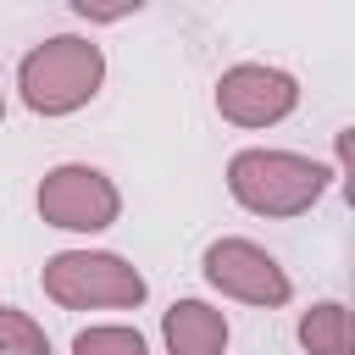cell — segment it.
<instances>
[{
    "label": "cell",
    "instance_id": "1",
    "mask_svg": "<svg viewBox=\"0 0 355 355\" xmlns=\"http://www.w3.org/2000/svg\"><path fill=\"white\" fill-rule=\"evenodd\" d=\"M333 189V172L316 161V155H300V150H266V144H250L227 161V194L233 205H244L250 216H305L322 194Z\"/></svg>",
    "mask_w": 355,
    "mask_h": 355
},
{
    "label": "cell",
    "instance_id": "2",
    "mask_svg": "<svg viewBox=\"0 0 355 355\" xmlns=\"http://www.w3.org/2000/svg\"><path fill=\"white\" fill-rule=\"evenodd\" d=\"M105 83V50L83 33H50L17 61V94L33 116H72Z\"/></svg>",
    "mask_w": 355,
    "mask_h": 355
},
{
    "label": "cell",
    "instance_id": "3",
    "mask_svg": "<svg viewBox=\"0 0 355 355\" xmlns=\"http://www.w3.org/2000/svg\"><path fill=\"white\" fill-rule=\"evenodd\" d=\"M44 300L61 311H133L144 305V272L116 250H55L39 272Z\"/></svg>",
    "mask_w": 355,
    "mask_h": 355
},
{
    "label": "cell",
    "instance_id": "4",
    "mask_svg": "<svg viewBox=\"0 0 355 355\" xmlns=\"http://www.w3.org/2000/svg\"><path fill=\"white\" fill-rule=\"evenodd\" d=\"M33 205H39V222L44 227H61V233H105L122 216V189L100 166H89V161H61V166H50L39 178Z\"/></svg>",
    "mask_w": 355,
    "mask_h": 355
},
{
    "label": "cell",
    "instance_id": "5",
    "mask_svg": "<svg viewBox=\"0 0 355 355\" xmlns=\"http://www.w3.org/2000/svg\"><path fill=\"white\" fill-rule=\"evenodd\" d=\"M200 272L216 294L239 300V305H261V311H277L294 300V277L277 266L272 250H261L255 239H211L205 255H200Z\"/></svg>",
    "mask_w": 355,
    "mask_h": 355
},
{
    "label": "cell",
    "instance_id": "6",
    "mask_svg": "<svg viewBox=\"0 0 355 355\" xmlns=\"http://www.w3.org/2000/svg\"><path fill=\"white\" fill-rule=\"evenodd\" d=\"M216 116L233 128H277L300 105V78L272 61H239L216 78Z\"/></svg>",
    "mask_w": 355,
    "mask_h": 355
},
{
    "label": "cell",
    "instance_id": "7",
    "mask_svg": "<svg viewBox=\"0 0 355 355\" xmlns=\"http://www.w3.org/2000/svg\"><path fill=\"white\" fill-rule=\"evenodd\" d=\"M227 316L211 300H172L161 316V344L166 355H222L227 349Z\"/></svg>",
    "mask_w": 355,
    "mask_h": 355
},
{
    "label": "cell",
    "instance_id": "8",
    "mask_svg": "<svg viewBox=\"0 0 355 355\" xmlns=\"http://www.w3.org/2000/svg\"><path fill=\"white\" fill-rule=\"evenodd\" d=\"M300 349L305 355H355V305L344 300H322L300 316Z\"/></svg>",
    "mask_w": 355,
    "mask_h": 355
},
{
    "label": "cell",
    "instance_id": "9",
    "mask_svg": "<svg viewBox=\"0 0 355 355\" xmlns=\"http://www.w3.org/2000/svg\"><path fill=\"white\" fill-rule=\"evenodd\" d=\"M72 355H150V344L128 322H94L72 338Z\"/></svg>",
    "mask_w": 355,
    "mask_h": 355
},
{
    "label": "cell",
    "instance_id": "10",
    "mask_svg": "<svg viewBox=\"0 0 355 355\" xmlns=\"http://www.w3.org/2000/svg\"><path fill=\"white\" fill-rule=\"evenodd\" d=\"M0 355H50L44 322H33L17 305H0Z\"/></svg>",
    "mask_w": 355,
    "mask_h": 355
},
{
    "label": "cell",
    "instance_id": "11",
    "mask_svg": "<svg viewBox=\"0 0 355 355\" xmlns=\"http://www.w3.org/2000/svg\"><path fill=\"white\" fill-rule=\"evenodd\" d=\"M333 161H338V189H344V200L355 211V122L333 133Z\"/></svg>",
    "mask_w": 355,
    "mask_h": 355
},
{
    "label": "cell",
    "instance_id": "12",
    "mask_svg": "<svg viewBox=\"0 0 355 355\" xmlns=\"http://www.w3.org/2000/svg\"><path fill=\"white\" fill-rule=\"evenodd\" d=\"M0 116H6V89H0Z\"/></svg>",
    "mask_w": 355,
    "mask_h": 355
}]
</instances>
